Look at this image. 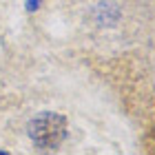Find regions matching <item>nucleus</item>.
Segmentation results:
<instances>
[{
    "instance_id": "obj_1",
    "label": "nucleus",
    "mask_w": 155,
    "mask_h": 155,
    "mask_svg": "<svg viewBox=\"0 0 155 155\" xmlns=\"http://www.w3.org/2000/svg\"><path fill=\"white\" fill-rule=\"evenodd\" d=\"M29 137L40 149H55L67 137V120L58 113H40L29 124Z\"/></svg>"
},
{
    "instance_id": "obj_2",
    "label": "nucleus",
    "mask_w": 155,
    "mask_h": 155,
    "mask_svg": "<svg viewBox=\"0 0 155 155\" xmlns=\"http://www.w3.org/2000/svg\"><path fill=\"white\" fill-rule=\"evenodd\" d=\"M38 5H40V0H27V9L29 11H36Z\"/></svg>"
}]
</instances>
